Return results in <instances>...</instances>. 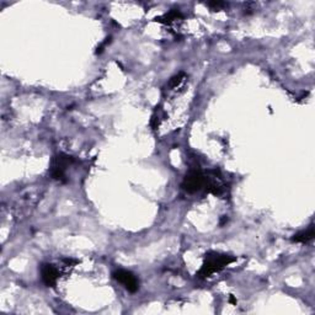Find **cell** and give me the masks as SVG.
I'll return each instance as SVG.
<instances>
[{"label": "cell", "mask_w": 315, "mask_h": 315, "mask_svg": "<svg viewBox=\"0 0 315 315\" xmlns=\"http://www.w3.org/2000/svg\"><path fill=\"white\" fill-rule=\"evenodd\" d=\"M236 259L230 256V255L218 254V252H208V254L205 255V262H203L202 267L198 271L197 276L200 279H207V277L212 276L213 273L223 270L226 266L230 265Z\"/></svg>", "instance_id": "obj_1"}, {"label": "cell", "mask_w": 315, "mask_h": 315, "mask_svg": "<svg viewBox=\"0 0 315 315\" xmlns=\"http://www.w3.org/2000/svg\"><path fill=\"white\" fill-rule=\"evenodd\" d=\"M73 163V158L66 154H58L53 158L51 165V175L57 181H66V170Z\"/></svg>", "instance_id": "obj_2"}, {"label": "cell", "mask_w": 315, "mask_h": 315, "mask_svg": "<svg viewBox=\"0 0 315 315\" xmlns=\"http://www.w3.org/2000/svg\"><path fill=\"white\" fill-rule=\"evenodd\" d=\"M206 182H207V179L201 171H190L182 181V189L189 193H194V192L200 191L203 186H206Z\"/></svg>", "instance_id": "obj_3"}, {"label": "cell", "mask_w": 315, "mask_h": 315, "mask_svg": "<svg viewBox=\"0 0 315 315\" xmlns=\"http://www.w3.org/2000/svg\"><path fill=\"white\" fill-rule=\"evenodd\" d=\"M113 279L117 282L123 284L126 287V289L131 293H136L140 288V282L137 280L136 276L132 272L126 270H118L116 272H113Z\"/></svg>", "instance_id": "obj_4"}, {"label": "cell", "mask_w": 315, "mask_h": 315, "mask_svg": "<svg viewBox=\"0 0 315 315\" xmlns=\"http://www.w3.org/2000/svg\"><path fill=\"white\" fill-rule=\"evenodd\" d=\"M41 276H42V281L46 286L53 287L57 283V280L59 277V271L52 263H45L41 267Z\"/></svg>", "instance_id": "obj_5"}, {"label": "cell", "mask_w": 315, "mask_h": 315, "mask_svg": "<svg viewBox=\"0 0 315 315\" xmlns=\"http://www.w3.org/2000/svg\"><path fill=\"white\" fill-rule=\"evenodd\" d=\"M182 18H184V16H182L181 11H180L179 9H173V10L169 11L168 14H165L164 16H161V18H155V21L161 22V24H165V25H170V24H173V22L182 20Z\"/></svg>", "instance_id": "obj_6"}, {"label": "cell", "mask_w": 315, "mask_h": 315, "mask_svg": "<svg viewBox=\"0 0 315 315\" xmlns=\"http://www.w3.org/2000/svg\"><path fill=\"white\" fill-rule=\"evenodd\" d=\"M314 235H315L314 226H310L307 230L299 231V233H297L296 235H293L292 242L300 243V244H307V243H309L310 240H313Z\"/></svg>", "instance_id": "obj_7"}, {"label": "cell", "mask_w": 315, "mask_h": 315, "mask_svg": "<svg viewBox=\"0 0 315 315\" xmlns=\"http://www.w3.org/2000/svg\"><path fill=\"white\" fill-rule=\"evenodd\" d=\"M185 78H186V75H185L184 73H180L177 74V75L173 76L170 80V83H169V87L170 88H177L180 84H181L182 82L185 80Z\"/></svg>", "instance_id": "obj_8"}, {"label": "cell", "mask_w": 315, "mask_h": 315, "mask_svg": "<svg viewBox=\"0 0 315 315\" xmlns=\"http://www.w3.org/2000/svg\"><path fill=\"white\" fill-rule=\"evenodd\" d=\"M207 5L210 6V8L212 9V10L218 11V10H221V9L228 6V4L223 3V1H210V3H207Z\"/></svg>", "instance_id": "obj_9"}, {"label": "cell", "mask_w": 315, "mask_h": 315, "mask_svg": "<svg viewBox=\"0 0 315 315\" xmlns=\"http://www.w3.org/2000/svg\"><path fill=\"white\" fill-rule=\"evenodd\" d=\"M229 302H230L231 304L236 305V299H235V298H234V296H230V298H229Z\"/></svg>", "instance_id": "obj_10"}]
</instances>
